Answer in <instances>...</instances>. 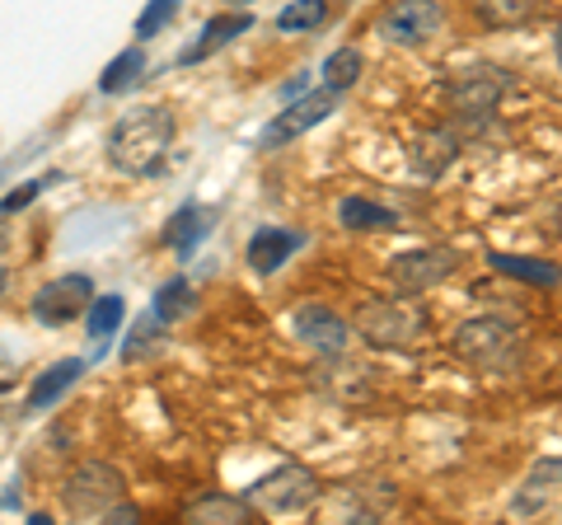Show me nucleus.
<instances>
[{
    "label": "nucleus",
    "instance_id": "f257e3e1",
    "mask_svg": "<svg viewBox=\"0 0 562 525\" xmlns=\"http://www.w3.org/2000/svg\"><path fill=\"white\" fill-rule=\"evenodd\" d=\"M173 118L165 109H132L127 118L109 132V160L122 174H136V179H150V174L165 169V155L173 146Z\"/></svg>",
    "mask_w": 562,
    "mask_h": 525
},
{
    "label": "nucleus",
    "instance_id": "f03ea898",
    "mask_svg": "<svg viewBox=\"0 0 562 525\" xmlns=\"http://www.w3.org/2000/svg\"><path fill=\"white\" fill-rule=\"evenodd\" d=\"M61 502L70 516L80 521H109L122 502H127V483H122V474L113 465L103 460H85L70 469V479L61 488Z\"/></svg>",
    "mask_w": 562,
    "mask_h": 525
},
{
    "label": "nucleus",
    "instance_id": "7ed1b4c3",
    "mask_svg": "<svg viewBox=\"0 0 562 525\" xmlns=\"http://www.w3.org/2000/svg\"><path fill=\"white\" fill-rule=\"evenodd\" d=\"M454 353H460L469 366H479V371H512V366L520 361V353H525V343H520L516 324L497 320V314H483V320L460 324Z\"/></svg>",
    "mask_w": 562,
    "mask_h": 525
},
{
    "label": "nucleus",
    "instance_id": "20e7f679",
    "mask_svg": "<svg viewBox=\"0 0 562 525\" xmlns=\"http://www.w3.org/2000/svg\"><path fill=\"white\" fill-rule=\"evenodd\" d=\"M357 328H361V338L375 347H403L427 328V314L408 301H371L357 310Z\"/></svg>",
    "mask_w": 562,
    "mask_h": 525
},
{
    "label": "nucleus",
    "instance_id": "39448f33",
    "mask_svg": "<svg viewBox=\"0 0 562 525\" xmlns=\"http://www.w3.org/2000/svg\"><path fill=\"white\" fill-rule=\"evenodd\" d=\"M441 20H446L441 0H394V5L380 14V38L398 43V47H422L427 38H436Z\"/></svg>",
    "mask_w": 562,
    "mask_h": 525
},
{
    "label": "nucleus",
    "instance_id": "423d86ee",
    "mask_svg": "<svg viewBox=\"0 0 562 525\" xmlns=\"http://www.w3.org/2000/svg\"><path fill=\"white\" fill-rule=\"evenodd\" d=\"M314 498H319V479L301 465L277 469V474L258 479L249 488V506H262V512H305Z\"/></svg>",
    "mask_w": 562,
    "mask_h": 525
},
{
    "label": "nucleus",
    "instance_id": "0eeeda50",
    "mask_svg": "<svg viewBox=\"0 0 562 525\" xmlns=\"http://www.w3.org/2000/svg\"><path fill=\"white\" fill-rule=\"evenodd\" d=\"M90 301H94V282L80 272H70V277H57V282H47L38 295H33V314H38V324L61 328V324L76 320L80 310H90Z\"/></svg>",
    "mask_w": 562,
    "mask_h": 525
},
{
    "label": "nucleus",
    "instance_id": "6e6552de",
    "mask_svg": "<svg viewBox=\"0 0 562 525\" xmlns=\"http://www.w3.org/2000/svg\"><path fill=\"white\" fill-rule=\"evenodd\" d=\"M454 268H460V254L454 249H417V254H398L390 262V282L398 291L417 295V291H431L436 282H446Z\"/></svg>",
    "mask_w": 562,
    "mask_h": 525
},
{
    "label": "nucleus",
    "instance_id": "1a4fd4ad",
    "mask_svg": "<svg viewBox=\"0 0 562 525\" xmlns=\"http://www.w3.org/2000/svg\"><path fill=\"white\" fill-rule=\"evenodd\" d=\"M333 109H338V94H333V90H324V94H305L301 103L281 109V113L268 122V132H262V150H277V146L295 142V136H305L310 127H319V122H328V118H333Z\"/></svg>",
    "mask_w": 562,
    "mask_h": 525
},
{
    "label": "nucleus",
    "instance_id": "9d476101",
    "mask_svg": "<svg viewBox=\"0 0 562 525\" xmlns=\"http://www.w3.org/2000/svg\"><path fill=\"white\" fill-rule=\"evenodd\" d=\"M295 334H301V343L319 347V353H342L351 338V324L324 305H305V310H295Z\"/></svg>",
    "mask_w": 562,
    "mask_h": 525
},
{
    "label": "nucleus",
    "instance_id": "9b49d317",
    "mask_svg": "<svg viewBox=\"0 0 562 525\" xmlns=\"http://www.w3.org/2000/svg\"><path fill=\"white\" fill-rule=\"evenodd\" d=\"M80 371H85V361H80V357L47 366V371H43L38 380H33V390H29V413H43V409L57 404V399L70 390V384L80 380Z\"/></svg>",
    "mask_w": 562,
    "mask_h": 525
},
{
    "label": "nucleus",
    "instance_id": "f8f14e48",
    "mask_svg": "<svg viewBox=\"0 0 562 525\" xmlns=\"http://www.w3.org/2000/svg\"><path fill=\"white\" fill-rule=\"evenodd\" d=\"M502 90H506L502 76H469V80L454 85L450 99H454V109H460L464 118H469V113H473V118H487L492 109H497Z\"/></svg>",
    "mask_w": 562,
    "mask_h": 525
},
{
    "label": "nucleus",
    "instance_id": "ddd939ff",
    "mask_svg": "<svg viewBox=\"0 0 562 525\" xmlns=\"http://www.w3.org/2000/svg\"><path fill=\"white\" fill-rule=\"evenodd\" d=\"M183 521H192V525H244V521H254V512H249V498H221V493H211V498H198L183 512Z\"/></svg>",
    "mask_w": 562,
    "mask_h": 525
},
{
    "label": "nucleus",
    "instance_id": "4468645a",
    "mask_svg": "<svg viewBox=\"0 0 562 525\" xmlns=\"http://www.w3.org/2000/svg\"><path fill=\"white\" fill-rule=\"evenodd\" d=\"M553 498H558V460H543V465L530 469V479H525V488L516 493V512L520 516H539Z\"/></svg>",
    "mask_w": 562,
    "mask_h": 525
},
{
    "label": "nucleus",
    "instance_id": "2eb2a0df",
    "mask_svg": "<svg viewBox=\"0 0 562 525\" xmlns=\"http://www.w3.org/2000/svg\"><path fill=\"white\" fill-rule=\"evenodd\" d=\"M295 244H301V235H291V231H258V235L249 239V262H254V272H277L281 262L295 254Z\"/></svg>",
    "mask_w": 562,
    "mask_h": 525
},
{
    "label": "nucleus",
    "instance_id": "dca6fc26",
    "mask_svg": "<svg viewBox=\"0 0 562 525\" xmlns=\"http://www.w3.org/2000/svg\"><path fill=\"white\" fill-rule=\"evenodd\" d=\"M239 33H249V14H221V20H211V24L202 29V38H198V43H192V47L183 52V62L192 66V62L211 57V52H221L225 43H235Z\"/></svg>",
    "mask_w": 562,
    "mask_h": 525
},
{
    "label": "nucleus",
    "instance_id": "f3484780",
    "mask_svg": "<svg viewBox=\"0 0 562 525\" xmlns=\"http://www.w3.org/2000/svg\"><path fill=\"white\" fill-rule=\"evenodd\" d=\"M338 221L347 231H398V212H390V206H380V202H366V198H342Z\"/></svg>",
    "mask_w": 562,
    "mask_h": 525
},
{
    "label": "nucleus",
    "instance_id": "a211bd4d",
    "mask_svg": "<svg viewBox=\"0 0 562 525\" xmlns=\"http://www.w3.org/2000/svg\"><path fill=\"white\" fill-rule=\"evenodd\" d=\"M206 231H211V212H206V206H183V212L165 225V244H173L179 254H192Z\"/></svg>",
    "mask_w": 562,
    "mask_h": 525
},
{
    "label": "nucleus",
    "instance_id": "6ab92c4d",
    "mask_svg": "<svg viewBox=\"0 0 562 525\" xmlns=\"http://www.w3.org/2000/svg\"><path fill=\"white\" fill-rule=\"evenodd\" d=\"M539 0H473V14L487 24V29H516L525 20H535Z\"/></svg>",
    "mask_w": 562,
    "mask_h": 525
},
{
    "label": "nucleus",
    "instance_id": "aec40b11",
    "mask_svg": "<svg viewBox=\"0 0 562 525\" xmlns=\"http://www.w3.org/2000/svg\"><path fill=\"white\" fill-rule=\"evenodd\" d=\"M492 268L506 272V277H520V282H535V287H553V282H558V268H553V262L520 258V254H492Z\"/></svg>",
    "mask_w": 562,
    "mask_h": 525
},
{
    "label": "nucleus",
    "instance_id": "412c9836",
    "mask_svg": "<svg viewBox=\"0 0 562 525\" xmlns=\"http://www.w3.org/2000/svg\"><path fill=\"white\" fill-rule=\"evenodd\" d=\"M454 155H460V146H454V136L450 132H436V136H427V142H422L417 150H413V169L417 174H446V165L454 160Z\"/></svg>",
    "mask_w": 562,
    "mask_h": 525
},
{
    "label": "nucleus",
    "instance_id": "4be33fe9",
    "mask_svg": "<svg viewBox=\"0 0 562 525\" xmlns=\"http://www.w3.org/2000/svg\"><path fill=\"white\" fill-rule=\"evenodd\" d=\"M357 80H361V52H357V47H338V52H333V57L324 62V85H328L333 94H338V90H351Z\"/></svg>",
    "mask_w": 562,
    "mask_h": 525
},
{
    "label": "nucleus",
    "instance_id": "5701e85b",
    "mask_svg": "<svg viewBox=\"0 0 562 525\" xmlns=\"http://www.w3.org/2000/svg\"><path fill=\"white\" fill-rule=\"evenodd\" d=\"M192 310H198V295H192V287L183 282V277H173V282H165V287H160V295H155V314H160L165 324L183 320V314H192Z\"/></svg>",
    "mask_w": 562,
    "mask_h": 525
},
{
    "label": "nucleus",
    "instance_id": "b1692460",
    "mask_svg": "<svg viewBox=\"0 0 562 525\" xmlns=\"http://www.w3.org/2000/svg\"><path fill=\"white\" fill-rule=\"evenodd\" d=\"M324 20H328L324 0H291V5L277 14V29L281 33H305V29H319Z\"/></svg>",
    "mask_w": 562,
    "mask_h": 525
},
{
    "label": "nucleus",
    "instance_id": "393cba45",
    "mask_svg": "<svg viewBox=\"0 0 562 525\" xmlns=\"http://www.w3.org/2000/svg\"><path fill=\"white\" fill-rule=\"evenodd\" d=\"M122 314H127L122 295H99V301H90V334H94V343H103L109 334H117Z\"/></svg>",
    "mask_w": 562,
    "mask_h": 525
},
{
    "label": "nucleus",
    "instance_id": "a878e982",
    "mask_svg": "<svg viewBox=\"0 0 562 525\" xmlns=\"http://www.w3.org/2000/svg\"><path fill=\"white\" fill-rule=\"evenodd\" d=\"M140 66H146V57H140L136 47H127L122 57H113V66L103 71V80H99V90L103 94H117V90H127V85L140 76Z\"/></svg>",
    "mask_w": 562,
    "mask_h": 525
},
{
    "label": "nucleus",
    "instance_id": "bb28decb",
    "mask_svg": "<svg viewBox=\"0 0 562 525\" xmlns=\"http://www.w3.org/2000/svg\"><path fill=\"white\" fill-rule=\"evenodd\" d=\"M179 5H183V0H150V5L140 10V20H136V33H140V38H155V33H165L169 20L179 14Z\"/></svg>",
    "mask_w": 562,
    "mask_h": 525
},
{
    "label": "nucleus",
    "instance_id": "cd10ccee",
    "mask_svg": "<svg viewBox=\"0 0 562 525\" xmlns=\"http://www.w3.org/2000/svg\"><path fill=\"white\" fill-rule=\"evenodd\" d=\"M47 183H52V179H38V183H29V188H20V192H10V198H5V202H0V212H5V216H10V212H20V206H29V202H33V198H38V192H43Z\"/></svg>",
    "mask_w": 562,
    "mask_h": 525
},
{
    "label": "nucleus",
    "instance_id": "c85d7f7f",
    "mask_svg": "<svg viewBox=\"0 0 562 525\" xmlns=\"http://www.w3.org/2000/svg\"><path fill=\"white\" fill-rule=\"evenodd\" d=\"M10 291V272H0V295H5Z\"/></svg>",
    "mask_w": 562,
    "mask_h": 525
},
{
    "label": "nucleus",
    "instance_id": "c756f323",
    "mask_svg": "<svg viewBox=\"0 0 562 525\" xmlns=\"http://www.w3.org/2000/svg\"><path fill=\"white\" fill-rule=\"evenodd\" d=\"M5 244H10V235H5V225H0V254H5Z\"/></svg>",
    "mask_w": 562,
    "mask_h": 525
},
{
    "label": "nucleus",
    "instance_id": "7c9ffc66",
    "mask_svg": "<svg viewBox=\"0 0 562 525\" xmlns=\"http://www.w3.org/2000/svg\"><path fill=\"white\" fill-rule=\"evenodd\" d=\"M235 5H254V0H235Z\"/></svg>",
    "mask_w": 562,
    "mask_h": 525
}]
</instances>
